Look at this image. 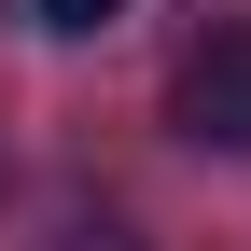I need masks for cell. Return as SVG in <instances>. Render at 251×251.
<instances>
[{"instance_id":"cell-1","label":"cell","mask_w":251,"mask_h":251,"mask_svg":"<svg viewBox=\"0 0 251 251\" xmlns=\"http://www.w3.org/2000/svg\"><path fill=\"white\" fill-rule=\"evenodd\" d=\"M168 112H181V140H196V153H251V28H209V42L181 56Z\"/></svg>"},{"instance_id":"cell-3","label":"cell","mask_w":251,"mask_h":251,"mask_svg":"<svg viewBox=\"0 0 251 251\" xmlns=\"http://www.w3.org/2000/svg\"><path fill=\"white\" fill-rule=\"evenodd\" d=\"M126 0H28V28H56V42H84V28H112Z\"/></svg>"},{"instance_id":"cell-2","label":"cell","mask_w":251,"mask_h":251,"mask_svg":"<svg viewBox=\"0 0 251 251\" xmlns=\"http://www.w3.org/2000/svg\"><path fill=\"white\" fill-rule=\"evenodd\" d=\"M28 251H140V224H112V209H70L56 237H28Z\"/></svg>"}]
</instances>
